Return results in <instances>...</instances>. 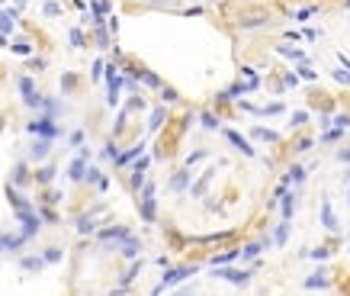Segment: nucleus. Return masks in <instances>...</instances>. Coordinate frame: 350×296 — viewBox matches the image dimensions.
Returning a JSON list of instances; mask_svg holds the SVG:
<instances>
[{
    "label": "nucleus",
    "mask_w": 350,
    "mask_h": 296,
    "mask_svg": "<svg viewBox=\"0 0 350 296\" xmlns=\"http://www.w3.org/2000/svg\"><path fill=\"white\" fill-rule=\"evenodd\" d=\"M29 132L32 135H42V139H55V135H61V129H58V122H55L52 116H42V119L29 122Z\"/></svg>",
    "instance_id": "f257e3e1"
},
{
    "label": "nucleus",
    "mask_w": 350,
    "mask_h": 296,
    "mask_svg": "<svg viewBox=\"0 0 350 296\" xmlns=\"http://www.w3.org/2000/svg\"><path fill=\"white\" fill-rule=\"evenodd\" d=\"M212 277H218V280H231V284H238V287H248L251 284V274L248 271H235V267H218L215 264V274Z\"/></svg>",
    "instance_id": "f03ea898"
},
{
    "label": "nucleus",
    "mask_w": 350,
    "mask_h": 296,
    "mask_svg": "<svg viewBox=\"0 0 350 296\" xmlns=\"http://www.w3.org/2000/svg\"><path fill=\"white\" fill-rule=\"evenodd\" d=\"M196 274V267H177V271H170V274H164V280L154 287V293H161V290H167V287H174V284H180V280H187V277H193Z\"/></svg>",
    "instance_id": "7ed1b4c3"
},
{
    "label": "nucleus",
    "mask_w": 350,
    "mask_h": 296,
    "mask_svg": "<svg viewBox=\"0 0 350 296\" xmlns=\"http://www.w3.org/2000/svg\"><path fill=\"white\" fill-rule=\"evenodd\" d=\"M321 225H325L328 232H338L341 229L338 216H334V206H331V199H328V197H321Z\"/></svg>",
    "instance_id": "20e7f679"
},
{
    "label": "nucleus",
    "mask_w": 350,
    "mask_h": 296,
    "mask_svg": "<svg viewBox=\"0 0 350 296\" xmlns=\"http://www.w3.org/2000/svg\"><path fill=\"white\" fill-rule=\"evenodd\" d=\"M141 216H145V222L154 219V184H145V190H141Z\"/></svg>",
    "instance_id": "39448f33"
},
{
    "label": "nucleus",
    "mask_w": 350,
    "mask_h": 296,
    "mask_svg": "<svg viewBox=\"0 0 350 296\" xmlns=\"http://www.w3.org/2000/svg\"><path fill=\"white\" fill-rule=\"evenodd\" d=\"M19 91H23L26 106H42V97L36 94V84H32L29 78H19Z\"/></svg>",
    "instance_id": "423d86ee"
},
{
    "label": "nucleus",
    "mask_w": 350,
    "mask_h": 296,
    "mask_svg": "<svg viewBox=\"0 0 350 296\" xmlns=\"http://www.w3.org/2000/svg\"><path fill=\"white\" fill-rule=\"evenodd\" d=\"M103 245H122L129 238V229H122V225H113V229H103L100 232Z\"/></svg>",
    "instance_id": "0eeeda50"
},
{
    "label": "nucleus",
    "mask_w": 350,
    "mask_h": 296,
    "mask_svg": "<svg viewBox=\"0 0 350 296\" xmlns=\"http://www.w3.org/2000/svg\"><path fill=\"white\" fill-rule=\"evenodd\" d=\"M225 139H228L231 145H235L238 151H241V155H248V158H254V155H257V151H254V145H248V139H244V135H238L235 129H225Z\"/></svg>",
    "instance_id": "6e6552de"
},
{
    "label": "nucleus",
    "mask_w": 350,
    "mask_h": 296,
    "mask_svg": "<svg viewBox=\"0 0 350 296\" xmlns=\"http://www.w3.org/2000/svg\"><path fill=\"white\" fill-rule=\"evenodd\" d=\"M87 158H90V151H80V158H74V161H71V168H68V177H71V181H84Z\"/></svg>",
    "instance_id": "1a4fd4ad"
},
{
    "label": "nucleus",
    "mask_w": 350,
    "mask_h": 296,
    "mask_svg": "<svg viewBox=\"0 0 350 296\" xmlns=\"http://www.w3.org/2000/svg\"><path fill=\"white\" fill-rule=\"evenodd\" d=\"M305 290H328V271H315L312 277H305Z\"/></svg>",
    "instance_id": "9d476101"
},
{
    "label": "nucleus",
    "mask_w": 350,
    "mask_h": 296,
    "mask_svg": "<svg viewBox=\"0 0 350 296\" xmlns=\"http://www.w3.org/2000/svg\"><path fill=\"white\" fill-rule=\"evenodd\" d=\"M23 242H26V235H3L0 232V251H16Z\"/></svg>",
    "instance_id": "9b49d317"
},
{
    "label": "nucleus",
    "mask_w": 350,
    "mask_h": 296,
    "mask_svg": "<svg viewBox=\"0 0 350 296\" xmlns=\"http://www.w3.org/2000/svg\"><path fill=\"white\" fill-rule=\"evenodd\" d=\"M286 238H289V219H283V222L277 225V232H273V238H270V242L277 245V248H283V245H286Z\"/></svg>",
    "instance_id": "f8f14e48"
},
{
    "label": "nucleus",
    "mask_w": 350,
    "mask_h": 296,
    "mask_svg": "<svg viewBox=\"0 0 350 296\" xmlns=\"http://www.w3.org/2000/svg\"><path fill=\"white\" fill-rule=\"evenodd\" d=\"M139 248H141V245H139V238H135V235H129L126 242L119 245V251L126 254V258H135V254H139Z\"/></svg>",
    "instance_id": "ddd939ff"
},
{
    "label": "nucleus",
    "mask_w": 350,
    "mask_h": 296,
    "mask_svg": "<svg viewBox=\"0 0 350 296\" xmlns=\"http://www.w3.org/2000/svg\"><path fill=\"white\" fill-rule=\"evenodd\" d=\"M302 181H305V168H302V164H296V168H292L289 174H286L283 187H289V184H302Z\"/></svg>",
    "instance_id": "4468645a"
},
{
    "label": "nucleus",
    "mask_w": 350,
    "mask_h": 296,
    "mask_svg": "<svg viewBox=\"0 0 350 296\" xmlns=\"http://www.w3.org/2000/svg\"><path fill=\"white\" fill-rule=\"evenodd\" d=\"M49 148H52V139H39L36 145H32V151H29V155L39 161V158H45V155H49Z\"/></svg>",
    "instance_id": "2eb2a0df"
},
{
    "label": "nucleus",
    "mask_w": 350,
    "mask_h": 296,
    "mask_svg": "<svg viewBox=\"0 0 350 296\" xmlns=\"http://www.w3.org/2000/svg\"><path fill=\"white\" fill-rule=\"evenodd\" d=\"M13 23H16V13L13 10H6V13H0V32H13Z\"/></svg>",
    "instance_id": "dca6fc26"
},
{
    "label": "nucleus",
    "mask_w": 350,
    "mask_h": 296,
    "mask_svg": "<svg viewBox=\"0 0 350 296\" xmlns=\"http://www.w3.org/2000/svg\"><path fill=\"white\" fill-rule=\"evenodd\" d=\"M254 139H257V142H277L280 135L273 132V129H264V126H257V129H254Z\"/></svg>",
    "instance_id": "f3484780"
},
{
    "label": "nucleus",
    "mask_w": 350,
    "mask_h": 296,
    "mask_svg": "<svg viewBox=\"0 0 350 296\" xmlns=\"http://www.w3.org/2000/svg\"><path fill=\"white\" fill-rule=\"evenodd\" d=\"M187 184H190V171H180V174L170 181V190H177V194H180V190H187Z\"/></svg>",
    "instance_id": "a211bd4d"
},
{
    "label": "nucleus",
    "mask_w": 350,
    "mask_h": 296,
    "mask_svg": "<svg viewBox=\"0 0 350 296\" xmlns=\"http://www.w3.org/2000/svg\"><path fill=\"white\" fill-rule=\"evenodd\" d=\"M296 78H305V81H315L318 78V71H315L312 65H305V61H302V65L296 68Z\"/></svg>",
    "instance_id": "6ab92c4d"
},
{
    "label": "nucleus",
    "mask_w": 350,
    "mask_h": 296,
    "mask_svg": "<svg viewBox=\"0 0 350 296\" xmlns=\"http://www.w3.org/2000/svg\"><path fill=\"white\" fill-rule=\"evenodd\" d=\"M277 52H280V55H286V58H292V61H305V55H302L299 49H289V45H280Z\"/></svg>",
    "instance_id": "aec40b11"
},
{
    "label": "nucleus",
    "mask_w": 350,
    "mask_h": 296,
    "mask_svg": "<svg viewBox=\"0 0 350 296\" xmlns=\"http://www.w3.org/2000/svg\"><path fill=\"white\" fill-rule=\"evenodd\" d=\"M283 103H270V106H264V109H254V113H260V116H280V113H283Z\"/></svg>",
    "instance_id": "412c9836"
},
{
    "label": "nucleus",
    "mask_w": 350,
    "mask_h": 296,
    "mask_svg": "<svg viewBox=\"0 0 350 296\" xmlns=\"http://www.w3.org/2000/svg\"><path fill=\"white\" fill-rule=\"evenodd\" d=\"M23 267H26V271H42L45 258H23Z\"/></svg>",
    "instance_id": "4be33fe9"
},
{
    "label": "nucleus",
    "mask_w": 350,
    "mask_h": 296,
    "mask_svg": "<svg viewBox=\"0 0 350 296\" xmlns=\"http://www.w3.org/2000/svg\"><path fill=\"white\" fill-rule=\"evenodd\" d=\"M305 122H308V113H305V109H296L292 119H289V126H305Z\"/></svg>",
    "instance_id": "5701e85b"
},
{
    "label": "nucleus",
    "mask_w": 350,
    "mask_h": 296,
    "mask_svg": "<svg viewBox=\"0 0 350 296\" xmlns=\"http://www.w3.org/2000/svg\"><path fill=\"white\" fill-rule=\"evenodd\" d=\"M164 122V109H154V113H151V122H148V129H157Z\"/></svg>",
    "instance_id": "b1692460"
},
{
    "label": "nucleus",
    "mask_w": 350,
    "mask_h": 296,
    "mask_svg": "<svg viewBox=\"0 0 350 296\" xmlns=\"http://www.w3.org/2000/svg\"><path fill=\"white\" fill-rule=\"evenodd\" d=\"M331 74H334V78L341 81V84H350V68H347V71H344V68H334Z\"/></svg>",
    "instance_id": "393cba45"
},
{
    "label": "nucleus",
    "mask_w": 350,
    "mask_h": 296,
    "mask_svg": "<svg viewBox=\"0 0 350 296\" xmlns=\"http://www.w3.org/2000/svg\"><path fill=\"white\" fill-rule=\"evenodd\" d=\"M312 6H302V10H296V19H299V23H305V19H312Z\"/></svg>",
    "instance_id": "a878e982"
},
{
    "label": "nucleus",
    "mask_w": 350,
    "mask_h": 296,
    "mask_svg": "<svg viewBox=\"0 0 350 296\" xmlns=\"http://www.w3.org/2000/svg\"><path fill=\"white\" fill-rule=\"evenodd\" d=\"M260 251H264V245H248V248H244V258L251 261V258H257Z\"/></svg>",
    "instance_id": "bb28decb"
},
{
    "label": "nucleus",
    "mask_w": 350,
    "mask_h": 296,
    "mask_svg": "<svg viewBox=\"0 0 350 296\" xmlns=\"http://www.w3.org/2000/svg\"><path fill=\"white\" fill-rule=\"evenodd\" d=\"M55 261H61V251L58 248H49V251H45V264H55Z\"/></svg>",
    "instance_id": "cd10ccee"
},
{
    "label": "nucleus",
    "mask_w": 350,
    "mask_h": 296,
    "mask_svg": "<svg viewBox=\"0 0 350 296\" xmlns=\"http://www.w3.org/2000/svg\"><path fill=\"white\" fill-rule=\"evenodd\" d=\"M42 10H45V16H58V13H61V6H58V3H52V0H49V3H45Z\"/></svg>",
    "instance_id": "c85d7f7f"
},
{
    "label": "nucleus",
    "mask_w": 350,
    "mask_h": 296,
    "mask_svg": "<svg viewBox=\"0 0 350 296\" xmlns=\"http://www.w3.org/2000/svg\"><path fill=\"white\" fill-rule=\"evenodd\" d=\"M341 135H344L341 129H331V132H325V135H321V142H338Z\"/></svg>",
    "instance_id": "c756f323"
},
{
    "label": "nucleus",
    "mask_w": 350,
    "mask_h": 296,
    "mask_svg": "<svg viewBox=\"0 0 350 296\" xmlns=\"http://www.w3.org/2000/svg\"><path fill=\"white\" fill-rule=\"evenodd\" d=\"M228 261H235V251H225V254H218L212 264H228Z\"/></svg>",
    "instance_id": "7c9ffc66"
},
{
    "label": "nucleus",
    "mask_w": 350,
    "mask_h": 296,
    "mask_svg": "<svg viewBox=\"0 0 350 296\" xmlns=\"http://www.w3.org/2000/svg\"><path fill=\"white\" fill-rule=\"evenodd\" d=\"M334 119H338V126H334V129H341V132L350 129V116H334Z\"/></svg>",
    "instance_id": "2f4dec72"
},
{
    "label": "nucleus",
    "mask_w": 350,
    "mask_h": 296,
    "mask_svg": "<svg viewBox=\"0 0 350 296\" xmlns=\"http://www.w3.org/2000/svg\"><path fill=\"white\" fill-rule=\"evenodd\" d=\"M203 126H206V129H218V122H215V116H209V113H206V116H203Z\"/></svg>",
    "instance_id": "473e14b6"
},
{
    "label": "nucleus",
    "mask_w": 350,
    "mask_h": 296,
    "mask_svg": "<svg viewBox=\"0 0 350 296\" xmlns=\"http://www.w3.org/2000/svg\"><path fill=\"white\" fill-rule=\"evenodd\" d=\"M71 145H74V148L84 145V132H80V129H77V132H71Z\"/></svg>",
    "instance_id": "72a5a7b5"
},
{
    "label": "nucleus",
    "mask_w": 350,
    "mask_h": 296,
    "mask_svg": "<svg viewBox=\"0 0 350 296\" xmlns=\"http://www.w3.org/2000/svg\"><path fill=\"white\" fill-rule=\"evenodd\" d=\"M77 229L87 235V232H93V222H90V219H80V222H77Z\"/></svg>",
    "instance_id": "f704fd0d"
},
{
    "label": "nucleus",
    "mask_w": 350,
    "mask_h": 296,
    "mask_svg": "<svg viewBox=\"0 0 350 296\" xmlns=\"http://www.w3.org/2000/svg\"><path fill=\"white\" fill-rule=\"evenodd\" d=\"M100 155H103V158H109V161H116V148H113V145H106V148L100 151Z\"/></svg>",
    "instance_id": "c9c22d12"
},
{
    "label": "nucleus",
    "mask_w": 350,
    "mask_h": 296,
    "mask_svg": "<svg viewBox=\"0 0 350 296\" xmlns=\"http://www.w3.org/2000/svg\"><path fill=\"white\" fill-rule=\"evenodd\" d=\"M338 161H344V164H350V148H341V151H338Z\"/></svg>",
    "instance_id": "e433bc0d"
},
{
    "label": "nucleus",
    "mask_w": 350,
    "mask_h": 296,
    "mask_svg": "<svg viewBox=\"0 0 350 296\" xmlns=\"http://www.w3.org/2000/svg\"><path fill=\"white\" fill-rule=\"evenodd\" d=\"M141 81H145V84H151V87H157V84H161V81H157L154 74H141Z\"/></svg>",
    "instance_id": "4c0bfd02"
},
{
    "label": "nucleus",
    "mask_w": 350,
    "mask_h": 296,
    "mask_svg": "<svg viewBox=\"0 0 350 296\" xmlns=\"http://www.w3.org/2000/svg\"><path fill=\"white\" fill-rule=\"evenodd\" d=\"M312 258H315V261H325V258H328V251H325V248H315Z\"/></svg>",
    "instance_id": "58836bf2"
},
{
    "label": "nucleus",
    "mask_w": 350,
    "mask_h": 296,
    "mask_svg": "<svg viewBox=\"0 0 350 296\" xmlns=\"http://www.w3.org/2000/svg\"><path fill=\"white\" fill-rule=\"evenodd\" d=\"M13 49H16L19 55H29V42H16V45H13Z\"/></svg>",
    "instance_id": "ea45409f"
},
{
    "label": "nucleus",
    "mask_w": 350,
    "mask_h": 296,
    "mask_svg": "<svg viewBox=\"0 0 350 296\" xmlns=\"http://www.w3.org/2000/svg\"><path fill=\"white\" fill-rule=\"evenodd\" d=\"M84 39H80V29H71V45H80Z\"/></svg>",
    "instance_id": "a19ab883"
},
{
    "label": "nucleus",
    "mask_w": 350,
    "mask_h": 296,
    "mask_svg": "<svg viewBox=\"0 0 350 296\" xmlns=\"http://www.w3.org/2000/svg\"><path fill=\"white\" fill-rule=\"evenodd\" d=\"M39 177H42V181H52V177H55V168H45V171H42V174H39Z\"/></svg>",
    "instance_id": "79ce46f5"
},
{
    "label": "nucleus",
    "mask_w": 350,
    "mask_h": 296,
    "mask_svg": "<svg viewBox=\"0 0 350 296\" xmlns=\"http://www.w3.org/2000/svg\"><path fill=\"white\" fill-rule=\"evenodd\" d=\"M347 197H350V194H347Z\"/></svg>",
    "instance_id": "37998d69"
}]
</instances>
